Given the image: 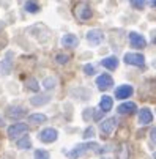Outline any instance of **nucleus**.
<instances>
[{
    "label": "nucleus",
    "instance_id": "21",
    "mask_svg": "<svg viewBox=\"0 0 156 159\" xmlns=\"http://www.w3.org/2000/svg\"><path fill=\"white\" fill-rule=\"evenodd\" d=\"M25 87L29 90H32V92H35V93H38V90H39V85H38V82L33 77H30L29 80H25Z\"/></svg>",
    "mask_w": 156,
    "mask_h": 159
},
{
    "label": "nucleus",
    "instance_id": "19",
    "mask_svg": "<svg viewBox=\"0 0 156 159\" xmlns=\"http://www.w3.org/2000/svg\"><path fill=\"white\" fill-rule=\"evenodd\" d=\"M48 120V117L44 115V113H32V115L29 117V121L33 123V125H41Z\"/></svg>",
    "mask_w": 156,
    "mask_h": 159
},
{
    "label": "nucleus",
    "instance_id": "29",
    "mask_svg": "<svg viewBox=\"0 0 156 159\" xmlns=\"http://www.w3.org/2000/svg\"><path fill=\"white\" fill-rule=\"evenodd\" d=\"M131 5L134 7V8H139V10H142V8L145 7V2H142V0H139V2H136V0H132V2H131Z\"/></svg>",
    "mask_w": 156,
    "mask_h": 159
},
{
    "label": "nucleus",
    "instance_id": "9",
    "mask_svg": "<svg viewBox=\"0 0 156 159\" xmlns=\"http://www.w3.org/2000/svg\"><path fill=\"white\" fill-rule=\"evenodd\" d=\"M117 112L120 115H134L137 112V104L136 102H122L118 107H117Z\"/></svg>",
    "mask_w": 156,
    "mask_h": 159
},
{
    "label": "nucleus",
    "instance_id": "3",
    "mask_svg": "<svg viewBox=\"0 0 156 159\" xmlns=\"http://www.w3.org/2000/svg\"><path fill=\"white\" fill-rule=\"evenodd\" d=\"M27 131H29V126L25 123H14L8 128V137L13 140L17 137H24V135H27Z\"/></svg>",
    "mask_w": 156,
    "mask_h": 159
},
{
    "label": "nucleus",
    "instance_id": "25",
    "mask_svg": "<svg viewBox=\"0 0 156 159\" xmlns=\"http://www.w3.org/2000/svg\"><path fill=\"white\" fill-rule=\"evenodd\" d=\"M68 60H70V57L66 55V54H63V52H58V54L55 55V61H57V63H60V65L68 63Z\"/></svg>",
    "mask_w": 156,
    "mask_h": 159
},
{
    "label": "nucleus",
    "instance_id": "2",
    "mask_svg": "<svg viewBox=\"0 0 156 159\" xmlns=\"http://www.w3.org/2000/svg\"><path fill=\"white\" fill-rule=\"evenodd\" d=\"M74 16L79 19V20H90L93 17V11L90 8V5L85 3V2H80L74 7Z\"/></svg>",
    "mask_w": 156,
    "mask_h": 159
},
{
    "label": "nucleus",
    "instance_id": "14",
    "mask_svg": "<svg viewBox=\"0 0 156 159\" xmlns=\"http://www.w3.org/2000/svg\"><path fill=\"white\" fill-rule=\"evenodd\" d=\"M62 44H63L65 48H77V44H79V38H77L76 35L68 33V35H65V36L62 38Z\"/></svg>",
    "mask_w": 156,
    "mask_h": 159
},
{
    "label": "nucleus",
    "instance_id": "15",
    "mask_svg": "<svg viewBox=\"0 0 156 159\" xmlns=\"http://www.w3.org/2000/svg\"><path fill=\"white\" fill-rule=\"evenodd\" d=\"M11 60H13V54H8L5 60L0 61V74H8L11 71Z\"/></svg>",
    "mask_w": 156,
    "mask_h": 159
},
{
    "label": "nucleus",
    "instance_id": "1",
    "mask_svg": "<svg viewBox=\"0 0 156 159\" xmlns=\"http://www.w3.org/2000/svg\"><path fill=\"white\" fill-rule=\"evenodd\" d=\"M87 151H95V153H99V151H101V147H99V143H95V142L79 143L77 147H74V148L68 153V156H70V159H79V157H80V156H84Z\"/></svg>",
    "mask_w": 156,
    "mask_h": 159
},
{
    "label": "nucleus",
    "instance_id": "28",
    "mask_svg": "<svg viewBox=\"0 0 156 159\" xmlns=\"http://www.w3.org/2000/svg\"><path fill=\"white\" fill-rule=\"evenodd\" d=\"M43 85H44V87H46V88H52V87L55 85V82H54V79H52V77H51V79L48 77V79H44V82H43Z\"/></svg>",
    "mask_w": 156,
    "mask_h": 159
},
{
    "label": "nucleus",
    "instance_id": "16",
    "mask_svg": "<svg viewBox=\"0 0 156 159\" xmlns=\"http://www.w3.org/2000/svg\"><path fill=\"white\" fill-rule=\"evenodd\" d=\"M51 95H36V96H33V98H30V102L33 104V106H44L46 102H49L51 101Z\"/></svg>",
    "mask_w": 156,
    "mask_h": 159
},
{
    "label": "nucleus",
    "instance_id": "5",
    "mask_svg": "<svg viewBox=\"0 0 156 159\" xmlns=\"http://www.w3.org/2000/svg\"><path fill=\"white\" fill-rule=\"evenodd\" d=\"M85 38H87V41L90 43L92 46H98V44H101L103 39H104V33L101 30H98V29H93V30H88L87 32Z\"/></svg>",
    "mask_w": 156,
    "mask_h": 159
},
{
    "label": "nucleus",
    "instance_id": "12",
    "mask_svg": "<svg viewBox=\"0 0 156 159\" xmlns=\"http://www.w3.org/2000/svg\"><path fill=\"white\" fill-rule=\"evenodd\" d=\"M7 115L11 118H22L24 115H27V109L21 107V106H11L7 109Z\"/></svg>",
    "mask_w": 156,
    "mask_h": 159
},
{
    "label": "nucleus",
    "instance_id": "33",
    "mask_svg": "<svg viewBox=\"0 0 156 159\" xmlns=\"http://www.w3.org/2000/svg\"><path fill=\"white\" fill-rule=\"evenodd\" d=\"M0 29H2V25H0Z\"/></svg>",
    "mask_w": 156,
    "mask_h": 159
},
{
    "label": "nucleus",
    "instance_id": "7",
    "mask_svg": "<svg viewBox=\"0 0 156 159\" xmlns=\"http://www.w3.org/2000/svg\"><path fill=\"white\" fill-rule=\"evenodd\" d=\"M117 125H118V120L115 117H109L99 125V129L103 131V134H112L115 131Z\"/></svg>",
    "mask_w": 156,
    "mask_h": 159
},
{
    "label": "nucleus",
    "instance_id": "31",
    "mask_svg": "<svg viewBox=\"0 0 156 159\" xmlns=\"http://www.w3.org/2000/svg\"><path fill=\"white\" fill-rule=\"evenodd\" d=\"M151 140L154 142V129H151Z\"/></svg>",
    "mask_w": 156,
    "mask_h": 159
},
{
    "label": "nucleus",
    "instance_id": "26",
    "mask_svg": "<svg viewBox=\"0 0 156 159\" xmlns=\"http://www.w3.org/2000/svg\"><path fill=\"white\" fill-rule=\"evenodd\" d=\"M84 73H85L87 76H93V74H95V66L90 65V63H88V65H84Z\"/></svg>",
    "mask_w": 156,
    "mask_h": 159
},
{
    "label": "nucleus",
    "instance_id": "22",
    "mask_svg": "<svg viewBox=\"0 0 156 159\" xmlns=\"http://www.w3.org/2000/svg\"><path fill=\"white\" fill-rule=\"evenodd\" d=\"M24 8L29 11V13H38L39 11V5L36 2H25L24 3Z\"/></svg>",
    "mask_w": 156,
    "mask_h": 159
},
{
    "label": "nucleus",
    "instance_id": "11",
    "mask_svg": "<svg viewBox=\"0 0 156 159\" xmlns=\"http://www.w3.org/2000/svg\"><path fill=\"white\" fill-rule=\"evenodd\" d=\"M132 93H134V88H132L131 85H128V84H123V85L117 87V90H115V96H117L118 99H126V98H129Z\"/></svg>",
    "mask_w": 156,
    "mask_h": 159
},
{
    "label": "nucleus",
    "instance_id": "23",
    "mask_svg": "<svg viewBox=\"0 0 156 159\" xmlns=\"http://www.w3.org/2000/svg\"><path fill=\"white\" fill-rule=\"evenodd\" d=\"M118 159H129V148L126 143H123L120 147V151H118Z\"/></svg>",
    "mask_w": 156,
    "mask_h": 159
},
{
    "label": "nucleus",
    "instance_id": "13",
    "mask_svg": "<svg viewBox=\"0 0 156 159\" xmlns=\"http://www.w3.org/2000/svg\"><path fill=\"white\" fill-rule=\"evenodd\" d=\"M153 121V113L150 109H140L139 110V123L140 125H150Z\"/></svg>",
    "mask_w": 156,
    "mask_h": 159
},
{
    "label": "nucleus",
    "instance_id": "8",
    "mask_svg": "<svg viewBox=\"0 0 156 159\" xmlns=\"http://www.w3.org/2000/svg\"><path fill=\"white\" fill-rule=\"evenodd\" d=\"M96 85H98V88L99 90H103V92H106V90H109L110 87L114 85V79H112V76H109V74H99L98 77H96Z\"/></svg>",
    "mask_w": 156,
    "mask_h": 159
},
{
    "label": "nucleus",
    "instance_id": "18",
    "mask_svg": "<svg viewBox=\"0 0 156 159\" xmlns=\"http://www.w3.org/2000/svg\"><path fill=\"white\" fill-rule=\"evenodd\" d=\"M114 106V99L110 98V96H103L101 101H99V109L101 112H109L110 109H112Z\"/></svg>",
    "mask_w": 156,
    "mask_h": 159
},
{
    "label": "nucleus",
    "instance_id": "32",
    "mask_svg": "<svg viewBox=\"0 0 156 159\" xmlns=\"http://www.w3.org/2000/svg\"><path fill=\"white\" fill-rule=\"evenodd\" d=\"M104 159H109V157H104Z\"/></svg>",
    "mask_w": 156,
    "mask_h": 159
},
{
    "label": "nucleus",
    "instance_id": "20",
    "mask_svg": "<svg viewBox=\"0 0 156 159\" xmlns=\"http://www.w3.org/2000/svg\"><path fill=\"white\" fill-rule=\"evenodd\" d=\"M30 147H32V140H30L29 135H24V137L17 142V148H21V150H29Z\"/></svg>",
    "mask_w": 156,
    "mask_h": 159
},
{
    "label": "nucleus",
    "instance_id": "30",
    "mask_svg": "<svg viewBox=\"0 0 156 159\" xmlns=\"http://www.w3.org/2000/svg\"><path fill=\"white\" fill-rule=\"evenodd\" d=\"M92 113H93V109H87L84 110V120H92Z\"/></svg>",
    "mask_w": 156,
    "mask_h": 159
},
{
    "label": "nucleus",
    "instance_id": "17",
    "mask_svg": "<svg viewBox=\"0 0 156 159\" xmlns=\"http://www.w3.org/2000/svg\"><path fill=\"white\" fill-rule=\"evenodd\" d=\"M101 65L104 68H107V70H115V68L118 66V58L117 57H107V58H103L101 60Z\"/></svg>",
    "mask_w": 156,
    "mask_h": 159
},
{
    "label": "nucleus",
    "instance_id": "10",
    "mask_svg": "<svg viewBox=\"0 0 156 159\" xmlns=\"http://www.w3.org/2000/svg\"><path fill=\"white\" fill-rule=\"evenodd\" d=\"M129 43H131V46L134 48V49H144V48L147 46L145 38H144L140 33H136V32L129 33Z\"/></svg>",
    "mask_w": 156,
    "mask_h": 159
},
{
    "label": "nucleus",
    "instance_id": "4",
    "mask_svg": "<svg viewBox=\"0 0 156 159\" xmlns=\"http://www.w3.org/2000/svg\"><path fill=\"white\" fill-rule=\"evenodd\" d=\"M123 61L126 65H132V66H139L144 68L145 66V57L142 54H136V52H128L123 57Z\"/></svg>",
    "mask_w": 156,
    "mask_h": 159
},
{
    "label": "nucleus",
    "instance_id": "27",
    "mask_svg": "<svg viewBox=\"0 0 156 159\" xmlns=\"http://www.w3.org/2000/svg\"><path fill=\"white\" fill-rule=\"evenodd\" d=\"M93 135H95V129L90 126V128H87V129H85V132H84V139H92Z\"/></svg>",
    "mask_w": 156,
    "mask_h": 159
},
{
    "label": "nucleus",
    "instance_id": "6",
    "mask_svg": "<svg viewBox=\"0 0 156 159\" xmlns=\"http://www.w3.org/2000/svg\"><path fill=\"white\" fill-rule=\"evenodd\" d=\"M57 137H58V132L54 128H46V129H43L39 132V139L44 143H52V142L57 140Z\"/></svg>",
    "mask_w": 156,
    "mask_h": 159
},
{
    "label": "nucleus",
    "instance_id": "24",
    "mask_svg": "<svg viewBox=\"0 0 156 159\" xmlns=\"http://www.w3.org/2000/svg\"><path fill=\"white\" fill-rule=\"evenodd\" d=\"M49 157H51V154L46 150H36L35 151V159H49Z\"/></svg>",
    "mask_w": 156,
    "mask_h": 159
}]
</instances>
